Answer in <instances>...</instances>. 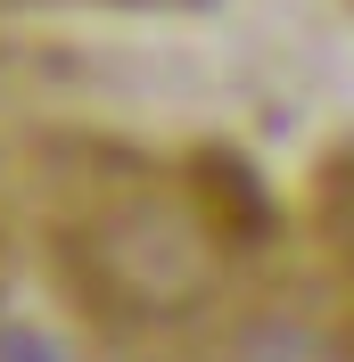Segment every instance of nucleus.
I'll list each match as a JSON object with an SVG mask.
<instances>
[{
    "instance_id": "obj_1",
    "label": "nucleus",
    "mask_w": 354,
    "mask_h": 362,
    "mask_svg": "<svg viewBox=\"0 0 354 362\" xmlns=\"http://www.w3.org/2000/svg\"><path fill=\"white\" fill-rule=\"evenodd\" d=\"M231 362H330V354H321L305 329H256V338H247Z\"/></svg>"
}]
</instances>
